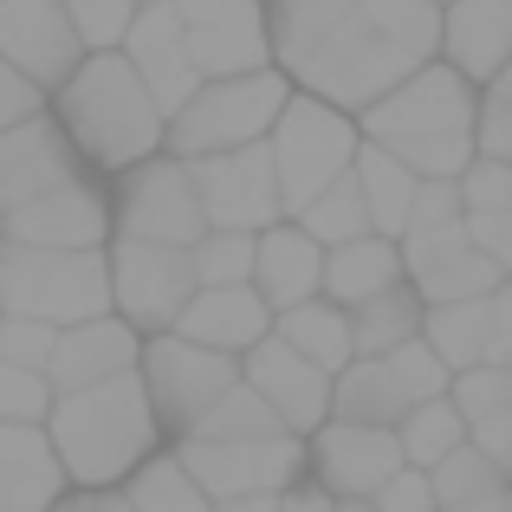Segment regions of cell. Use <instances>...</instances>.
Masks as SVG:
<instances>
[{"label":"cell","instance_id":"cell-59","mask_svg":"<svg viewBox=\"0 0 512 512\" xmlns=\"http://www.w3.org/2000/svg\"><path fill=\"white\" fill-rule=\"evenodd\" d=\"M137 7H150V0H137Z\"/></svg>","mask_w":512,"mask_h":512},{"label":"cell","instance_id":"cell-57","mask_svg":"<svg viewBox=\"0 0 512 512\" xmlns=\"http://www.w3.org/2000/svg\"><path fill=\"white\" fill-rule=\"evenodd\" d=\"M435 512H500V500H474V506H435Z\"/></svg>","mask_w":512,"mask_h":512},{"label":"cell","instance_id":"cell-22","mask_svg":"<svg viewBox=\"0 0 512 512\" xmlns=\"http://www.w3.org/2000/svg\"><path fill=\"white\" fill-rule=\"evenodd\" d=\"M169 331L188 338V344L221 350V357H240L247 344H260L266 331H273V305L253 292V279L247 286H195Z\"/></svg>","mask_w":512,"mask_h":512},{"label":"cell","instance_id":"cell-17","mask_svg":"<svg viewBox=\"0 0 512 512\" xmlns=\"http://www.w3.org/2000/svg\"><path fill=\"white\" fill-rule=\"evenodd\" d=\"M402 279L422 292V305H448V299H480V292L500 286V266L487 253L467 247V227L461 221H441L422 227V234H402Z\"/></svg>","mask_w":512,"mask_h":512},{"label":"cell","instance_id":"cell-33","mask_svg":"<svg viewBox=\"0 0 512 512\" xmlns=\"http://www.w3.org/2000/svg\"><path fill=\"white\" fill-rule=\"evenodd\" d=\"M299 234H312L318 247H338V240H357V234H370V214H363V195H357V182H350V169L338 175V182H325L305 208H292L286 214Z\"/></svg>","mask_w":512,"mask_h":512},{"label":"cell","instance_id":"cell-13","mask_svg":"<svg viewBox=\"0 0 512 512\" xmlns=\"http://www.w3.org/2000/svg\"><path fill=\"white\" fill-rule=\"evenodd\" d=\"M188 182H195V201H201V221L208 227H247V234H260L266 221L286 214L279 208V175H273V156H266V137L240 143V150L195 156Z\"/></svg>","mask_w":512,"mask_h":512},{"label":"cell","instance_id":"cell-18","mask_svg":"<svg viewBox=\"0 0 512 512\" xmlns=\"http://www.w3.org/2000/svg\"><path fill=\"white\" fill-rule=\"evenodd\" d=\"M0 59L20 78H33L39 91L59 85L85 59L72 20H65V0H0Z\"/></svg>","mask_w":512,"mask_h":512},{"label":"cell","instance_id":"cell-32","mask_svg":"<svg viewBox=\"0 0 512 512\" xmlns=\"http://www.w3.org/2000/svg\"><path fill=\"white\" fill-rule=\"evenodd\" d=\"M117 493H124L137 512H214V500L195 487V480H188V467L175 461V448H169V454L156 448L150 461H137V467L124 474V487H117Z\"/></svg>","mask_w":512,"mask_h":512},{"label":"cell","instance_id":"cell-48","mask_svg":"<svg viewBox=\"0 0 512 512\" xmlns=\"http://www.w3.org/2000/svg\"><path fill=\"white\" fill-rule=\"evenodd\" d=\"M487 363L512 370V273L487 292Z\"/></svg>","mask_w":512,"mask_h":512},{"label":"cell","instance_id":"cell-10","mask_svg":"<svg viewBox=\"0 0 512 512\" xmlns=\"http://www.w3.org/2000/svg\"><path fill=\"white\" fill-rule=\"evenodd\" d=\"M104 279H111V312L124 325H137L143 338L169 331L175 312L188 305V292H195L188 247H163V240H111L104 247Z\"/></svg>","mask_w":512,"mask_h":512},{"label":"cell","instance_id":"cell-8","mask_svg":"<svg viewBox=\"0 0 512 512\" xmlns=\"http://www.w3.org/2000/svg\"><path fill=\"white\" fill-rule=\"evenodd\" d=\"M111 188V240H163V247H188L201 234V201L188 182V163L169 150L143 156V163L104 175Z\"/></svg>","mask_w":512,"mask_h":512},{"label":"cell","instance_id":"cell-24","mask_svg":"<svg viewBox=\"0 0 512 512\" xmlns=\"http://www.w3.org/2000/svg\"><path fill=\"white\" fill-rule=\"evenodd\" d=\"M65 467L39 422H0V512H46L65 500Z\"/></svg>","mask_w":512,"mask_h":512},{"label":"cell","instance_id":"cell-1","mask_svg":"<svg viewBox=\"0 0 512 512\" xmlns=\"http://www.w3.org/2000/svg\"><path fill=\"white\" fill-rule=\"evenodd\" d=\"M46 111L91 175H117L163 150V111L143 91V78L130 72L124 52H85L46 91Z\"/></svg>","mask_w":512,"mask_h":512},{"label":"cell","instance_id":"cell-27","mask_svg":"<svg viewBox=\"0 0 512 512\" xmlns=\"http://www.w3.org/2000/svg\"><path fill=\"white\" fill-rule=\"evenodd\" d=\"M350 182H357V195H363L370 234H389V240H396V234H402V221H409V195H415V182H422V175L402 169V163H396V150H383V143L357 137V156H350Z\"/></svg>","mask_w":512,"mask_h":512},{"label":"cell","instance_id":"cell-61","mask_svg":"<svg viewBox=\"0 0 512 512\" xmlns=\"http://www.w3.org/2000/svg\"><path fill=\"white\" fill-rule=\"evenodd\" d=\"M0 214H7V208H0Z\"/></svg>","mask_w":512,"mask_h":512},{"label":"cell","instance_id":"cell-58","mask_svg":"<svg viewBox=\"0 0 512 512\" xmlns=\"http://www.w3.org/2000/svg\"><path fill=\"white\" fill-rule=\"evenodd\" d=\"M500 512H512V487H506V493H500Z\"/></svg>","mask_w":512,"mask_h":512},{"label":"cell","instance_id":"cell-11","mask_svg":"<svg viewBox=\"0 0 512 512\" xmlns=\"http://www.w3.org/2000/svg\"><path fill=\"white\" fill-rule=\"evenodd\" d=\"M175 461L188 467L208 500H240V493H279L305 480V441L299 435H260V441H175Z\"/></svg>","mask_w":512,"mask_h":512},{"label":"cell","instance_id":"cell-12","mask_svg":"<svg viewBox=\"0 0 512 512\" xmlns=\"http://www.w3.org/2000/svg\"><path fill=\"white\" fill-rule=\"evenodd\" d=\"M0 234L26 240V247H111V188L104 175L78 169L39 188L33 201H13L0 214Z\"/></svg>","mask_w":512,"mask_h":512},{"label":"cell","instance_id":"cell-54","mask_svg":"<svg viewBox=\"0 0 512 512\" xmlns=\"http://www.w3.org/2000/svg\"><path fill=\"white\" fill-rule=\"evenodd\" d=\"M480 91H500V98H512V59H506V65H500V72H493V78H487V85H480Z\"/></svg>","mask_w":512,"mask_h":512},{"label":"cell","instance_id":"cell-9","mask_svg":"<svg viewBox=\"0 0 512 512\" xmlns=\"http://www.w3.org/2000/svg\"><path fill=\"white\" fill-rule=\"evenodd\" d=\"M474 98L454 65L422 59L415 72H402L383 98H370L357 111V137L370 143H402V137H454V130H474Z\"/></svg>","mask_w":512,"mask_h":512},{"label":"cell","instance_id":"cell-7","mask_svg":"<svg viewBox=\"0 0 512 512\" xmlns=\"http://www.w3.org/2000/svg\"><path fill=\"white\" fill-rule=\"evenodd\" d=\"M137 376L143 396H150V415L163 428V441H182L201 428V415L240 383V357H221L208 344H188L175 331H150L137 350Z\"/></svg>","mask_w":512,"mask_h":512},{"label":"cell","instance_id":"cell-51","mask_svg":"<svg viewBox=\"0 0 512 512\" xmlns=\"http://www.w3.org/2000/svg\"><path fill=\"white\" fill-rule=\"evenodd\" d=\"M273 512H338V500L325 487H312V480H292V487L273 493Z\"/></svg>","mask_w":512,"mask_h":512},{"label":"cell","instance_id":"cell-60","mask_svg":"<svg viewBox=\"0 0 512 512\" xmlns=\"http://www.w3.org/2000/svg\"><path fill=\"white\" fill-rule=\"evenodd\" d=\"M435 7H448V0H435Z\"/></svg>","mask_w":512,"mask_h":512},{"label":"cell","instance_id":"cell-30","mask_svg":"<svg viewBox=\"0 0 512 512\" xmlns=\"http://www.w3.org/2000/svg\"><path fill=\"white\" fill-rule=\"evenodd\" d=\"M344 318H350V350H357V357H389L402 338L422 331V292H415L409 279H396V286L344 305Z\"/></svg>","mask_w":512,"mask_h":512},{"label":"cell","instance_id":"cell-52","mask_svg":"<svg viewBox=\"0 0 512 512\" xmlns=\"http://www.w3.org/2000/svg\"><path fill=\"white\" fill-rule=\"evenodd\" d=\"M214 512H273V493H240V500H214Z\"/></svg>","mask_w":512,"mask_h":512},{"label":"cell","instance_id":"cell-25","mask_svg":"<svg viewBox=\"0 0 512 512\" xmlns=\"http://www.w3.org/2000/svg\"><path fill=\"white\" fill-rule=\"evenodd\" d=\"M318 266H325V247H318L312 234H299L286 214L253 234V292H260L273 312L312 299L318 292Z\"/></svg>","mask_w":512,"mask_h":512},{"label":"cell","instance_id":"cell-46","mask_svg":"<svg viewBox=\"0 0 512 512\" xmlns=\"http://www.w3.org/2000/svg\"><path fill=\"white\" fill-rule=\"evenodd\" d=\"M370 500H376V512H435V487H428V474H422V467H409V461H402L396 474H389L383 487L370 493Z\"/></svg>","mask_w":512,"mask_h":512},{"label":"cell","instance_id":"cell-40","mask_svg":"<svg viewBox=\"0 0 512 512\" xmlns=\"http://www.w3.org/2000/svg\"><path fill=\"white\" fill-rule=\"evenodd\" d=\"M130 13H137V0H65V20H72L85 52H117Z\"/></svg>","mask_w":512,"mask_h":512},{"label":"cell","instance_id":"cell-21","mask_svg":"<svg viewBox=\"0 0 512 512\" xmlns=\"http://www.w3.org/2000/svg\"><path fill=\"white\" fill-rule=\"evenodd\" d=\"M435 59L454 65L480 91L512 59V0H448L441 33H435Z\"/></svg>","mask_w":512,"mask_h":512},{"label":"cell","instance_id":"cell-56","mask_svg":"<svg viewBox=\"0 0 512 512\" xmlns=\"http://www.w3.org/2000/svg\"><path fill=\"white\" fill-rule=\"evenodd\" d=\"M338 512H376V500H370V493H357V500H338Z\"/></svg>","mask_w":512,"mask_h":512},{"label":"cell","instance_id":"cell-41","mask_svg":"<svg viewBox=\"0 0 512 512\" xmlns=\"http://www.w3.org/2000/svg\"><path fill=\"white\" fill-rule=\"evenodd\" d=\"M454 195H461V214L512 208V163H500V156H474V163L454 175Z\"/></svg>","mask_w":512,"mask_h":512},{"label":"cell","instance_id":"cell-44","mask_svg":"<svg viewBox=\"0 0 512 512\" xmlns=\"http://www.w3.org/2000/svg\"><path fill=\"white\" fill-rule=\"evenodd\" d=\"M474 156L512 163V98H500V91H480L474 98Z\"/></svg>","mask_w":512,"mask_h":512},{"label":"cell","instance_id":"cell-6","mask_svg":"<svg viewBox=\"0 0 512 512\" xmlns=\"http://www.w3.org/2000/svg\"><path fill=\"white\" fill-rule=\"evenodd\" d=\"M415 65H422V59H409L402 46H389V39H383V33H376V26L357 13V0H350L344 20L331 26V33L318 39V46L305 52L299 65H292V85L357 117L363 104L383 98V91L396 85L402 72H415Z\"/></svg>","mask_w":512,"mask_h":512},{"label":"cell","instance_id":"cell-28","mask_svg":"<svg viewBox=\"0 0 512 512\" xmlns=\"http://www.w3.org/2000/svg\"><path fill=\"white\" fill-rule=\"evenodd\" d=\"M273 338L292 344L299 357H312L318 370H331V376H338L344 363L357 357V350H350V318H344V305L325 299V292H312V299L273 312Z\"/></svg>","mask_w":512,"mask_h":512},{"label":"cell","instance_id":"cell-2","mask_svg":"<svg viewBox=\"0 0 512 512\" xmlns=\"http://www.w3.org/2000/svg\"><path fill=\"white\" fill-rule=\"evenodd\" d=\"M39 428H46L52 454H59V467H65V487H78V493L124 487L130 467L163 448V428H156V415H150V396H143L137 370L52 396Z\"/></svg>","mask_w":512,"mask_h":512},{"label":"cell","instance_id":"cell-4","mask_svg":"<svg viewBox=\"0 0 512 512\" xmlns=\"http://www.w3.org/2000/svg\"><path fill=\"white\" fill-rule=\"evenodd\" d=\"M0 312L39 325H78L111 312L104 247H26L0 234Z\"/></svg>","mask_w":512,"mask_h":512},{"label":"cell","instance_id":"cell-31","mask_svg":"<svg viewBox=\"0 0 512 512\" xmlns=\"http://www.w3.org/2000/svg\"><path fill=\"white\" fill-rule=\"evenodd\" d=\"M428 350H435L448 370H467V363H487V292L480 299H448V305H422V331H415Z\"/></svg>","mask_w":512,"mask_h":512},{"label":"cell","instance_id":"cell-55","mask_svg":"<svg viewBox=\"0 0 512 512\" xmlns=\"http://www.w3.org/2000/svg\"><path fill=\"white\" fill-rule=\"evenodd\" d=\"M46 512H91V500H85V493H65V500L46 506Z\"/></svg>","mask_w":512,"mask_h":512},{"label":"cell","instance_id":"cell-20","mask_svg":"<svg viewBox=\"0 0 512 512\" xmlns=\"http://www.w3.org/2000/svg\"><path fill=\"white\" fill-rule=\"evenodd\" d=\"M137 350H143L137 325H124L117 312H98V318H78V325H59L52 357L39 376H46L52 396H65V389H85V383H104V376L137 370Z\"/></svg>","mask_w":512,"mask_h":512},{"label":"cell","instance_id":"cell-15","mask_svg":"<svg viewBox=\"0 0 512 512\" xmlns=\"http://www.w3.org/2000/svg\"><path fill=\"white\" fill-rule=\"evenodd\" d=\"M402 467L396 428H363V422H325L305 435V480L325 487L331 500H357V493H376L389 474Z\"/></svg>","mask_w":512,"mask_h":512},{"label":"cell","instance_id":"cell-34","mask_svg":"<svg viewBox=\"0 0 512 512\" xmlns=\"http://www.w3.org/2000/svg\"><path fill=\"white\" fill-rule=\"evenodd\" d=\"M461 441H467V422L454 415L448 396L409 402V409H402V422H396V448H402V461H409V467H435L441 454L461 448Z\"/></svg>","mask_w":512,"mask_h":512},{"label":"cell","instance_id":"cell-38","mask_svg":"<svg viewBox=\"0 0 512 512\" xmlns=\"http://www.w3.org/2000/svg\"><path fill=\"white\" fill-rule=\"evenodd\" d=\"M448 402H454V415H461L467 428L487 422V415H500L512 402V370L506 363H467V370L448 376Z\"/></svg>","mask_w":512,"mask_h":512},{"label":"cell","instance_id":"cell-35","mask_svg":"<svg viewBox=\"0 0 512 512\" xmlns=\"http://www.w3.org/2000/svg\"><path fill=\"white\" fill-rule=\"evenodd\" d=\"M422 474H428V487H435V506H474V500H500L506 493V474L474 448V441L448 448L435 467H422Z\"/></svg>","mask_w":512,"mask_h":512},{"label":"cell","instance_id":"cell-53","mask_svg":"<svg viewBox=\"0 0 512 512\" xmlns=\"http://www.w3.org/2000/svg\"><path fill=\"white\" fill-rule=\"evenodd\" d=\"M85 500H91V512H137V506H130L117 487H104V493H85Z\"/></svg>","mask_w":512,"mask_h":512},{"label":"cell","instance_id":"cell-43","mask_svg":"<svg viewBox=\"0 0 512 512\" xmlns=\"http://www.w3.org/2000/svg\"><path fill=\"white\" fill-rule=\"evenodd\" d=\"M52 338H59V325H39V318H13V312H0V363H20V370H46Z\"/></svg>","mask_w":512,"mask_h":512},{"label":"cell","instance_id":"cell-16","mask_svg":"<svg viewBox=\"0 0 512 512\" xmlns=\"http://www.w3.org/2000/svg\"><path fill=\"white\" fill-rule=\"evenodd\" d=\"M240 383L260 389V402L279 415V428L299 435V441L331 415V370H318L312 357H299L292 344H279L273 331H266L260 344L240 350Z\"/></svg>","mask_w":512,"mask_h":512},{"label":"cell","instance_id":"cell-42","mask_svg":"<svg viewBox=\"0 0 512 512\" xmlns=\"http://www.w3.org/2000/svg\"><path fill=\"white\" fill-rule=\"evenodd\" d=\"M46 376L20 370V363H0V422H46Z\"/></svg>","mask_w":512,"mask_h":512},{"label":"cell","instance_id":"cell-3","mask_svg":"<svg viewBox=\"0 0 512 512\" xmlns=\"http://www.w3.org/2000/svg\"><path fill=\"white\" fill-rule=\"evenodd\" d=\"M292 78L279 65H260V72H227V78H201L182 104L163 117V150L195 163V156L214 150H240V143H260L273 130L279 104H286Z\"/></svg>","mask_w":512,"mask_h":512},{"label":"cell","instance_id":"cell-39","mask_svg":"<svg viewBox=\"0 0 512 512\" xmlns=\"http://www.w3.org/2000/svg\"><path fill=\"white\" fill-rule=\"evenodd\" d=\"M389 376H396V383H402V396H409V402H428V396H448V363H441L435 357V350H428L422 338H402L396 350H389Z\"/></svg>","mask_w":512,"mask_h":512},{"label":"cell","instance_id":"cell-26","mask_svg":"<svg viewBox=\"0 0 512 512\" xmlns=\"http://www.w3.org/2000/svg\"><path fill=\"white\" fill-rule=\"evenodd\" d=\"M402 279V247L389 234H357V240H338L325 247V266H318V292L338 305H357L370 292L396 286Z\"/></svg>","mask_w":512,"mask_h":512},{"label":"cell","instance_id":"cell-19","mask_svg":"<svg viewBox=\"0 0 512 512\" xmlns=\"http://www.w3.org/2000/svg\"><path fill=\"white\" fill-rule=\"evenodd\" d=\"M117 52L130 59V72L143 78V91L156 98V111H163V117L201 85L195 59H188V39H182V20H175L169 0H150V7L130 13V26H124V39H117Z\"/></svg>","mask_w":512,"mask_h":512},{"label":"cell","instance_id":"cell-36","mask_svg":"<svg viewBox=\"0 0 512 512\" xmlns=\"http://www.w3.org/2000/svg\"><path fill=\"white\" fill-rule=\"evenodd\" d=\"M188 273H195V286H247L253 279V234L247 227H201L188 240Z\"/></svg>","mask_w":512,"mask_h":512},{"label":"cell","instance_id":"cell-50","mask_svg":"<svg viewBox=\"0 0 512 512\" xmlns=\"http://www.w3.org/2000/svg\"><path fill=\"white\" fill-rule=\"evenodd\" d=\"M467 441H474V448L487 454L493 467H500V474H506V487H512V402H506L500 415H487V422H474V428H467Z\"/></svg>","mask_w":512,"mask_h":512},{"label":"cell","instance_id":"cell-5","mask_svg":"<svg viewBox=\"0 0 512 512\" xmlns=\"http://www.w3.org/2000/svg\"><path fill=\"white\" fill-rule=\"evenodd\" d=\"M266 156H273V175H279V208L292 214L350 169V156H357V117L292 85L273 130H266Z\"/></svg>","mask_w":512,"mask_h":512},{"label":"cell","instance_id":"cell-49","mask_svg":"<svg viewBox=\"0 0 512 512\" xmlns=\"http://www.w3.org/2000/svg\"><path fill=\"white\" fill-rule=\"evenodd\" d=\"M33 111H46V91H39L33 78H20L7 59H0V130L20 124V117H33Z\"/></svg>","mask_w":512,"mask_h":512},{"label":"cell","instance_id":"cell-14","mask_svg":"<svg viewBox=\"0 0 512 512\" xmlns=\"http://www.w3.org/2000/svg\"><path fill=\"white\" fill-rule=\"evenodd\" d=\"M169 7L182 20L188 59H195L201 78L273 65V52H266V0H169Z\"/></svg>","mask_w":512,"mask_h":512},{"label":"cell","instance_id":"cell-23","mask_svg":"<svg viewBox=\"0 0 512 512\" xmlns=\"http://www.w3.org/2000/svg\"><path fill=\"white\" fill-rule=\"evenodd\" d=\"M85 163L72 156V143H65V130L52 124V111H33L20 117V124L0 130V208H13V201H33L39 188L65 182V175H78Z\"/></svg>","mask_w":512,"mask_h":512},{"label":"cell","instance_id":"cell-29","mask_svg":"<svg viewBox=\"0 0 512 512\" xmlns=\"http://www.w3.org/2000/svg\"><path fill=\"white\" fill-rule=\"evenodd\" d=\"M409 396L402 383L389 376L383 357H350L338 376H331V415L338 422H363V428H396Z\"/></svg>","mask_w":512,"mask_h":512},{"label":"cell","instance_id":"cell-37","mask_svg":"<svg viewBox=\"0 0 512 512\" xmlns=\"http://www.w3.org/2000/svg\"><path fill=\"white\" fill-rule=\"evenodd\" d=\"M195 435H201V441H260V435H286V428H279V415L260 402V389H253V383H234L208 415H201ZM182 441H188V435H182Z\"/></svg>","mask_w":512,"mask_h":512},{"label":"cell","instance_id":"cell-47","mask_svg":"<svg viewBox=\"0 0 512 512\" xmlns=\"http://www.w3.org/2000/svg\"><path fill=\"white\" fill-rule=\"evenodd\" d=\"M467 227V247L487 253L500 273H512V208H493V214H461Z\"/></svg>","mask_w":512,"mask_h":512},{"label":"cell","instance_id":"cell-45","mask_svg":"<svg viewBox=\"0 0 512 512\" xmlns=\"http://www.w3.org/2000/svg\"><path fill=\"white\" fill-rule=\"evenodd\" d=\"M441 221H461V195H454V182H428V175H422L415 195H409V221H402V234H422V227H441Z\"/></svg>","mask_w":512,"mask_h":512}]
</instances>
